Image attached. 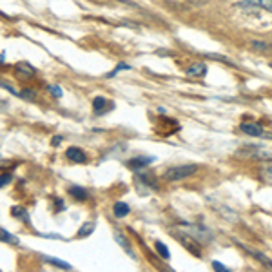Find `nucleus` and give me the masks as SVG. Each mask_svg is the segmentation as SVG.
Returning a JSON list of instances; mask_svg holds the SVG:
<instances>
[{
	"label": "nucleus",
	"mask_w": 272,
	"mask_h": 272,
	"mask_svg": "<svg viewBox=\"0 0 272 272\" xmlns=\"http://www.w3.org/2000/svg\"><path fill=\"white\" fill-rule=\"evenodd\" d=\"M267 176H269V180H272V165L267 167Z\"/></svg>",
	"instance_id": "22"
},
{
	"label": "nucleus",
	"mask_w": 272,
	"mask_h": 272,
	"mask_svg": "<svg viewBox=\"0 0 272 272\" xmlns=\"http://www.w3.org/2000/svg\"><path fill=\"white\" fill-rule=\"evenodd\" d=\"M7 182H9V174H7V176H6V174H4V176H2V184H0V185L4 187V185H6Z\"/></svg>",
	"instance_id": "21"
},
{
	"label": "nucleus",
	"mask_w": 272,
	"mask_h": 272,
	"mask_svg": "<svg viewBox=\"0 0 272 272\" xmlns=\"http://www.w3.org/2000/svg\"><path fill=\"white\" fill-rule=\"evenodd\" d=\"M122 69H123V71H127V69H131V68L127 66V64H118V68H116L115 71H113V73H109V76H115L116 73H120Z\"/></svg>",
	"instance_id": "16"
},
{
	"label": "nucleus",
	"mask_w": 272,
	"mask_h": 272,
	"mask_svg": "<svg viewBox=\"0 0 272 272\" xmlns=\"http://www.w3.org/2000/svg\"><path fill=\"white\" fill-rule=\"evenodd\" d=\"M93 109H95L96 115H102L103 111L107 109V100H105L103 96H96L95 102H93Z\"/></svg>",
	"instance_id": "7"
},
{
	"label": "nucleus",
	"mask_w": 272,
	"mask_h": 272,
	"mask_svg": "<svg viewBox=\"0 0 272 272\" xmlns=\"http://www.w3.org/2000/svg\"><path fill=\"white\" fill-rule=\"evenodd\" d=\"M49 91H51V93H53L56 98H60V96H62V89L58 87V85H49Z\"/></svg>",
	"instance_id": "17"
},
{
	"label": "nucleus",
	"mask_w": 272,
	"mask_h": 272,
	"mask_svg": "<svg viewBox=\"0 0 272 272\" xmlns=\"http://www.w3.org/2000/svg\"><path fill=\"white\" fill-rule=\"evenodd\" d=\"M95 227H96V225L93 223V221H87V223H84V225H82V229L78 231V238H85V236H89L91 232L95 231Z\"/></svg>",
	"instance_id": "8"
},
{
	"label": "nucleus",
	"mask_w": 272,
	"mask_h": 272,
	"mask_svg": "<svg viewBox=\"0 0 272 272\" xmlns=\"http://www.w3.org/2000/svg\"><path fill=\"white\" fill-rule=\"evenodd\" d=\"M154 247H156V251L160 252V256H162V258L169 259L170 252H169V249H167V247H165V245L162 243V241H156V243H154Z\"/></svg>",
	"instance_id": "13"
},
{
	"label": "nucleus",
	"mask_w": 272,
	"mask_h": 272,
	"mask_svg": "<svg viewBox=\"0 0 272 272\" xmlns=\"http://www.w3.org/2000/svg\"><path fill=\"white\" fill-rule=\"evenodd\" d=\"M196 170H198V167L192 165V163H189V165H180V167H170V169L165 170L163 178L169 180V182H178V180H184V178L194 174Z\"/></svg>",
	"instance_id": "1"
},
{
	"label": "nucleus",
	"mask_w": 272,
	"mask_h": 272,
	"mask_svg": "<svg viewBox=\"0 0 272 272\" xmlns=\"http://www.w3.org/2000/svg\"><path fill=\"white\" fill-rule=\"evenodd\" d=\"M0 234H2V241H9V243H17V238H15V236H11V234H9V232H7L6 229H4V227L0 229Z\"/></svg>",
	"instance_id": "14"
},
{
	"label": "nucleus",
	"mask_w": 272,
	"mask_h": 272,
	"mask_svg": "<svg viewBox=\"0 0 272 272\" xmlns=\"http://www.w3.org/2000/svg\"><path fill=\"white\" fill-rule=\"evenodd\" d=\"M13 214L15 216H18V218H24V220H26V223H29V218H27V214H26V211H24V209H17V207H15L13 209Z\"/></svg>",
	"instance_id": "15"
},
{
	"label": "nucleus",
	"mask_w": 272,
	"mask_h": 272,
	"mask_svg": "<svg viewBox=\"0 0 272 272\" xmlns=\"http://www.w3.org/2000/svg\"><path fill=\"white\" fill-rule=\"evenodd\" d=\"M129 205L123 204V202H116L115 207H113V212H115L116 218H125L127 214H129Z\"/></svg>",
	"instance_id": "4"
},
{
	"label": "nucleus",
	"mask_w": 272,
	"mask_h": 272,
	"mask_svg": "<svg viewBox=\"0 0 272 272\" xmlns=\"http://www.w3.org/2000/svg\"><path fill=\"white\" fill-rule=\"evenodd\" d=\"M241 131L249 136H261L263 135V129H261V125H258V123H241Z\"/></svg>",
	"instance_id": "3"
},
{
	"label": "nucleus",
	"mask_w": 272,
	"mask_h": 272,
	"mask_svg": "<svg viewBox=\"0 0 272 272\" xmlns=\"http://www.w3.org/2000/svg\"><path fill=\"white\" fill-rule=\"evenodd\" d=\"M44 261H48V263H51V265H54V267H60V269H71V265H69V263H66V261H60V259L49 258V256H44Z\"/></svg>",
	"instance_id": "12"
},
{
	"label": "nucleus",
	"mask_w": 272,
	"mask_h": 272,
	"mask_svg": "<svg viewBox=\"0 0 272 272\" xmlns=\"http://www.w3.org/2000/svg\"><path fill=\"white\" fill-rule=\"evenodd\" d=\"M154 160V158H135V160H131L129 162V167H138V169H142L143 165H147V163H151Z\"/></svg>",
	"instance_id": "9"
},
{
	"label": "nucleus",
	"mask_w": 272,
	"mask_h": 272,
	"mask_svg": "<svg viewBox=\"0 0 272 272\" xmlns=\"http://www.w3.org/2000/svg\"><path fill=\"white\" fill-rule=\"evenodd\" d=\"M205 73H207V66L205 64H192L187 69V75L189 76H204Z\"/></svg>",
	"instance_id": "5"
},
{
	"label": "nucleus",
	"mask_w": 272,
	"mask_h": 272,
	"mask_svg": "<svg viewBox=\"0 0 272 272\" xmlns=\"http://www.w3.org/2000/svg\"><path fill=\"white\" fill-rule=\"evenodd\" d=\"M243 249L249 252V254H252V256L258 259V261H261V263H263L265 267H271V269H272V259L267 258L265 254H261V252H258V251H252V249H249V247H243Z\"/></svg>",
	"instance_id": "6"
},
{
	"label": "nucleus",
	"mask_w": 272,
	"mask_h": 272,
	"mask_svg": "<svg viewBox=\"0 0 272 272\" xmlns=\"http://www.w3.org/2000/svg\"><path fill=\"white\" fill-rule=\"evenodd\" d=\"M20 95L26 96V98H31V96H34V93H33V91H22Z\"/></svg>",
	"instance_id": "19"
},
{
	"label": "nucleus",
	"mask_w": 272,
	"mask_h": 272,
	"mask_svg": "<svg viewBox=\"0 0 272 272\" xmlns=\"http://www.w3.org/2000/svg\"><path fill=\"white\" fill-rule=\"evenodd\" d=\"M62 207H64V205H62V200H56V211H62Z\"/></svg>",
	"instance_id": "23"
},
{
	"label": "nucleus",
	"mask_w": 272,
	"mask_h": 272,
	"mask_svg": "<svg viewBox=\"0 0 272 272\" xmlns=\"http://www.w3.org/2000/svg\"><path fill=\"white\" fill-rule=\"evenodd\" d=\"M212 267H214L216 271H220V272H229V269H227L225 265H221L220 261H214V263H212Z\"/></svg>",
	"instance_id": "18"
},
{
	"label": "nucleus",
	"mask_w": 272,
	"mask_h": 272,
	"mask_svg": "<svg viewBox=\"0 0 272 272\" xmlns=\"http://www.w3.org/2000/svg\"><path fill=\"white\" fill-rule=\"evenodd\" d=\"M249 4L252 6H258V7H263L267 11H272V0H247Z\"/></svg>",
	"instance_id": "11"
},
{
	"label": "nucleus",
	"mask_w": 272,
	"mask_h": 272,
	"mask_svg": "<svg viewBox=\"0 0 272 272\" xmlns=\"http://www.w3.org/2000/svg\"><path fill=\"white\" fill-rule=\"evenodd\" d=\"M62 142V136H54L53 138V145H58Z\"/></svg>",
	"instance_id": "20"
},
{
	"label": "nucleus",
	"mask_w": 272,
	"mask_h": 272,
	"mask_svg": "<svg viewBox=\"0 0 272 272\" xmlns=\"http://www.w3.org/2000/svg\"><path fill=\"white\" fill-rule=\"evenodd\" d=\"M69 194L75 196L76 200H85V198H87V192H85V189H82V187H71V189H69Z\"/></svg>",
	"instance_id": "10"
},
{
	"label": "nucleus",
	"mask_w": 272,
	"mask_h": 272,
	"mask_svg": "<svg viewBox=\"0 0 272 272\" xmlns=\"http://www.w3.org/2000/svg\"><path fill=\"white\" fill-rule=\"evenodd\" d=\"M66 156H68V160H71V162H75V163L85 162V153L82 149H78V147H69V149L66 151Z\"/></svg>",
	"instance_id": "2"
},
{
	"label": "nucleus",
	"mask_w": 272,
	"mask_h": 272,
	"mask_svg": "<svg viewBox=\"0 0 272 272\" xmlns=\"http://www.w3.org/2000/svg\"><path fill=\"white\" fill-rule=\"evenodd\" d=\"M254 48H258V49H265V46H263V44H254Z\"/></svg>",
	"instance_id": "24"
}]
</instances>
